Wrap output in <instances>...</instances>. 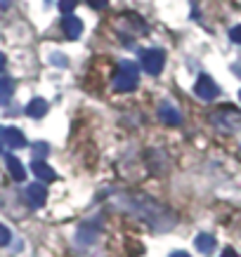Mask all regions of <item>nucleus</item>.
<instances>
[{
	"instance_id": "obj_6",
	"label": "nucleus",
	"mask_w": 241,
	"mask_h": 257,
	"mask_svg": "<svg viewBox=\"0 0 241 257\" xmlns=\"http://www.w3.org/2000/svg\"><path fill=\"white\" fill-rule=\"evenodd\" d=\"M158 120L166 125H180L182 123V116H180V111L173 104L164 101V104H158Z\"/></svg>"
},
{
	"instance_id": "obj_20",
	"label": "nucleus",
	"mask_w": 241,
	"mask_h": 257,
	"mask_svg": "<svg viewBox=\"0 0 241 257\" xmlns=\"http://www.w3.org/2000/svg\"><path fill=\"white\" fill-rule=\"evenodd\" d=\"M171 257H189V255H187V252H173Z\"/></svg>"
},
{
	"instance_id": "obj_3",
	"label": "nucleus",
	"mask_w": 241,
	"mask_h": 257,
	"mask_svg": "<svg viewBox=\"0 0 241 257\" xmlns=\"http://www.w3.org/2000/svg\"><path fill=\"white\" fill-rule=\"evenodd\" d=\"M194 92H196V97L210 101L220 94V87L215 85V80L210 78V76H199V80H196V85H194Z\"/></svg>"
},
{
	"instance_id": "obj_12",
	"label": "nucleus",
	"mask_w": 241,
	"mask_h": 257,
	"mask_svg": "<svg viewBox=\"0 0 241 257\" xmlns=\"http://www.w3.org/2000/svg\"><path fill=\"white\" fill-rule=\"evenodd\" d=\"M5 161H8L10 175H12V177H15L17 182H24V179H26V170H24V165L19 163V161H17L15 156H8V158H5Z\"/></svg>"
},
{
	"instance_id": "obj_7",
	"label": "nucleus",
	"mask_w": 241,
	"mask_h": 257,
	"mask_svg": "<svg viewBox=\"0 0 241 257\" xmlns=\"http://www.w3.org/2000/svg\"><path fill=\"white\" fill-rule=\"evenodd\" d=\"M31 170L36 175V179H43V182H55L57 179V172L45 163V161H38V158H33L31 161Z\"/></svg>"
},
{
	"instance_id": "obj_4",
	"label": "nucleus",
	"mask_w": 241,
	"mask_h": 257,
	"mask_svg": "<svg viewBox=\"0 0 241 257\" xmlns=\"http://www.w3.org/2000/svg\"><path fill=\"white\" fill-rule=\"evenodd\" d=\"M0 147L24 149L26 147V137L17 127H0Z\"/></svg>"
},
{
	"instance_id": "obj_8",
	"label": "nucleus",
	"mask_w": 241,
	"mask_h": 257,
	"mask_svg": "<svg viewBox=\"0 0 241 257\" xmlns=\"http://www.w3.org/2000/svg\"><path fill=\"white\" fill-rule=\"evenodd\" d=\"M62 29H64V33H66V38L76 40V38H81V33H83V22L73 15H66L62 22Z\"/></svg>"
},
{
	"instance_id": "obj_13",
	"label": "nucleus",
	"mask_w": 241,
	"mask_h": 257,
	"mask_svg": "<svg viewBox=\"0 0 241 257\" xmlns=\"http://www.w3.org/2000/svg\"><path fill=\"white\" fill-rule=\"evenodd\" d=\"M47 154H50V147H47L45 142H36L33 144V158L43 161V156H47Z\"/></svg>"
},
{
	"instance_id": "obj_2",
	"label": "nucleus",
	"mask_w": 241,
	"mask_h": 257,
	"mask_svg": "<svg viewBox=\"0 0 241 257\" xmlns=\"http://www.w3.org/2000/svg\"><path fill=\"white\" fill-rule=\"evenodd\" d=\"M164 64H166V52L161 47H151L142 55V66L147 71L149 76H158L164 71Z\"/></svg>"
},
{
	"instance_id": "obj_11",
	"label": "nucleus",
	"mask_w": 241,
	"mask_h": 257,
	"mask_svg": "<svg viewBox=\"0 0 241 257\" xmlns=\"http://www.w3.org/2000/svg\"><path fill=\"white\" fill-rule=\"evenodd\" d=\"M196 250L199 252H213L215 250V236H210V234H199L196 236V241H194Z\"/></svg>"
},
{
	"instance_id": "obj_15",
	"label": "nucleus",
	"mask_w": 241,
	"mask_h": 257,
	"mask_svg": "<svg viewBox=\"0 0 241 257\" xmlns=\"http://www.w3.org/2000/svg\"><path fill=\"white\" fill-rule=\"evenodd\" d=\"M10 243V229L5 224H0V248Z\"/></svg>"
},
{
	"instance_id": "obj_5",
	"label": "nucleus",
	"mask_w": 241,
	"mask_h": 257,
	"mask_svg": "<svg viewBox=\"0 0 241 257\" xmlns=\"http://www.w3.org/2000/svg\"><path fill=\"white\" fill-rule=\"evenodd\" d=\"M45 198H47V189L43 187V184L33 182V184L26 187V201H29L31 208H43V205H45Z\"/></svg>"
},
{
	"instance_id": "obj_21",
	"label": "nucleus",
	"mask_w": 241,
	"mask_h": 257,
	"mask_svg": "<svg viewBox=\"0 0 241 257\" xmlns=\"http://www.w3.org/2000/svg\"><path fill=\"white\" fill-rule=\"evenodd\" d=\"M239 99H241V92H239Z\"/></svg>"
},
{
	"instance_id": "obj_14",
	"label": "nucleus",
	"mask_w": 241,
	"mask_h": 257,
	"mask_svg": "<svg viewBox=\"0 0 241 257\" xmlns=\"http://www.w3.org/2000/svg\"><path fill=\"white\" fill-rule=\"evenodd\" d=\"M78 0H59V10H62L64 15H71L73 10H76Z\"/></svg>"
},
{
	"instance_id": "obj_1",
	"label": "nucleus",
	"mask_w": 241,
	"mask_h": 257,
	"mask_svg": "<svg viewBox=\"0 0 241 257\" xmlns=\"http://www.w3.org/2000/svg\"><path fill=\"white\" fill-rule=\"evenodd\" d=\"M137 85H140V71H137V64L121 62L116 78H114V87H116L118 92H132Z\"/></svg>"
},
{
	"instance_id": "obj_16",
	"label": "nucleus",
	"mask_w": 241,
	"mask_h": 257,
	"mask_svg": "<svg viewBox=\"0 0 241 257\" xmlns=\"http://www.w3.org/2000/svg\"><path fill=\"white\" fill-rule=\"evenodd\" d=\"M88 5L93 10H104L107 5H109V0H88Z\"/></svg>"
},
{
	"instance_id": "obj_19",
	"label": "nucleus",
	"mask_w": 241,
	"mask_h": 257,
	"mask_svg": "<svg viewBox=\"0 0 241 257\" xmlns=\"http://www.w3.org/2000/svg\"><path fill=\"white\" fill-rule=\"evenodd\" d=\"M5 69V55H0V71Z\"/></svg>"
},
{
	"instance_id": "obj_9",
	"label": "nucleus",
	"mask_w": 241,
	"mask_h": 257,
	"mask_svg": "<svg viewBox=\"0 0 241 257\" xmlns=\"http://www.w3.org/2000/svg\"><path fill=\"white\" fill-rule=\"evenodd\" d=\"M47 109H50V106H47L45 99H33L31 104L26 106V116L29 118H43L47 113Z\"/></svg>"
},
{
	"instance_id": "obj_18",
	"label": "nucleus",
	"mask_w": 241,
	"mask_h": 257,
	"mask_svg": "<svg viewBox=\"0 0 241 257\" xmlns=\"http://www.w3.org/2000/svg\"><path fill=\"white\" fill-rule=\"evenodd\" d=\"M222 257H239V255H236V252H234L232 248H227V250H225V255H222Z\"/></svg>"
},
{
	"instance_id": "obj_17",
	"label": "nucleus",
	"mask_w": 241,
	"mask_h": 257,
	"mask_svg": "<svg viewBox=\"0 0 241 257\" xmlns=\"http://www.w3.org/2000/svg\"><path fill=\"white\" fill-rule=\"evenodd\" d=\"M229 38H232L234 43H239V45H241V24H239V26H234L232 31H229Z\"/></svg>"
},
{
	"instance_id": "obj_10",
	"label": "nucleus",
	"mask_w": 241,
	"mask_h": 257,
	"mask_svg": "<svg viewBox=\"0 0 241 257\" xmlns=\"http://www.w3.org/2000/svg\"><path fill=\"white\" fill-rule=\"evenodd\" d=\"M12 94H15V83H12V78H0V106L10 104Z\"/></svg>"
}]
</instances>
